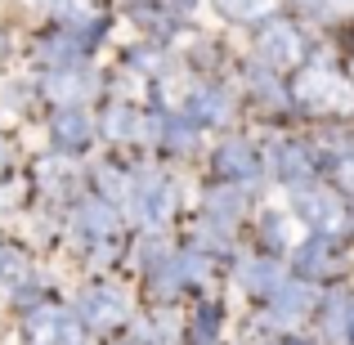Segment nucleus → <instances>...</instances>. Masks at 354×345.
<instances>
[{
	"instance_id": "nucleus-1",
	"label": "nucleus",
	"mask_w": 354,
	"mask_h": 345,
	"mask_svg": "<svg viewBox=\"0 0 354 345\" xmlns=\"http://www.w3.org/2000/svg\"><path fill=\"white\" fill-rule=\"evenodd\" d=\"M23 332L32 345H81V319L59 305H32L23 319Z\"/></svg>"
},
{
	"instance_id": "nucleus-2",
	"label": "nucleus",
	"mask_w": 354,
	"mask_h": 345,
	"mask_svg": "<svg viewBox=\"0 0 354 345\" xmlns=\"http://www.w3.org/2000/svg\"><path fill=\"white\" fill-rule=\"evenodd\" d=\"M296 99H301L305 108H314V113H323V108H346L350 104V86L328 68V63H314V68H305L301 77H296Z\"/></svg>"
},
{
	"instance_id": "nucleus-3",
	"label": "nucleus",
	"mask_w": 354,
	"mask_h": 345,
	"mask_svg": "<svg viewBox=\"0 0 354 345\" xmlns=\"http://www.w3.org/2000/svg\"><path fill=\"white\" fill-rule=\"evenodd\" d=\"M256 54H260V63L265 68H292V63H301V54H305V41H301V32H296L292 23H283V18H274V23H265L260 27V36H256Z\"/></svg>"
},
{
	"instance_id": "nucleus-4",
	"label": "nucleus",
	"mask_w": 354,
	"mask_h": 345,
	"mask_svg": "<svg viewBox=\"0 0 354 345\" xmlns=\"http://www.w3.org/2000/svg\"><path fill=\"white\" fill-rule=\"evenodd\" d=\"M77 319L90 332H113L117 323H126V301H121V292H113V287H90L77 301Z\"/></svg>"
},
{
	"instance_id": "nucleus-5",
	"label": "nucleus",
	"mask_w": 354,
	"mask_h": 345,
	"mask_svg": "<svg viewBox=\"0 0 354 345\" xmlns=\"http://www.w3.org/2000/svg\"><path fill=\"white\" fill-rule=\"evenodd\" d=\"M296 211H301V220L314 229V238H337V233L350 225V211L341 207V198H328V193H301V198H296Z\"/></svg>"
},
{
	"instance_id": "nucleus-6",
	"label": "nucleus",
	"mask_w": 354,
	"mask_h": 345,
	"mask_svg": "<svg viewBox=\"0 0 354 345\" xmlns=\"http://www.w3.org/2000/svg\"><path fill=\"white\" fill-rule=\"evenodd\" d=\"M50 135H54V144L63 148V153H81V148L90 144V117L81 113V108H63L59 117H54V126H50Z\"/></svg>"
},
{
	"instance_id": "nucleus-7",
	"label": "nucleus",
	"mask_w": 354,
	"mask_h": 345,
	"mask_svg": "<svg viewBox=\"0 0 354 345\" xmlns=\"http://www.w3.org/2000/svg\"><path fill=\"white\" fill-rule=\"evenodd\" d=\"M77 233H81L86 242H108V238L117 233L113 207H108V202H99V198L81 202V211H77Z\"/></svg>"
},
{
	"instance_id": "nucleus-8",
	"label": "nucleus",
	"mask_w": 354,
	"mask_h": 345,
	"mask_svg": "<svg viewBox=\"0 0 354 345\" xmlns=\"http://www.w3.org/2000/svg\"><path fill=\"white\" fill-rule=\"evenodd\" d=\"M135 198H139V216H144L148 225H162L175 211V193H171V184H162V180H144V189H139Z\"/></svg>"
},
{
	"instance_id": "nucleus-9",
	"label": "nucleus",
	"mask_w": 354,
	"mask_h": 345,
	"mask_svg": "<svg viewBox=\"0 0 354 345\" xmlns=\"http://www.w3.org/2000/svg\"><path fill=\"white\" fill-rule=\"evenodd\" d=\"M216 171L220 175H229V180H256V171H260V162H256V153H251L247 144H225L216 153Z\"/></svg>"
},
{
	"instance_id": "nucleus-10",
	"label": "nucleus",
	"mask_w": 354,
	"mask_h": 345,
	"mask_svg": "<svg viewBox=\"0 0 354 345\" xmlns=\"http://www.w3.org/2000/svg\"><path fill=\"white\" fill-rule=\"evenodd\" d=\"M328 260H332V238H314V242H305V247L296 251V269H301L305 278H310V274H323V269H328Z\"/></svg>"
},
{
	"instance_id": "nucleus-11",
	"label": "nucleus",
	"mask_w": 354,
	"mask_h": 345,
	"mask_svg": "<svg viewBox=\"0 0 354 345\" xmlns=\"http://www.w3.org/2000/svg\"><path fill=\"white\" fill-rule=\"evenodd\" d=\"M274 171L283 175V180H301L305 171H310V162H305V148H296V144H274Z\"/></svg>"
},
{
	"instance_id": "nucleus-12",
	"label": "nucleus",
	"mask_w": 354,
	"mask_h": 345,
	"mask_svg": "<svg viewBox=\"0 0 354 345\" xmlns=\"http://www.w3.org/2000/svg\"><path fill=\"white\" fill-rule=\"evenodd\" d=\"M310 305V292H305V283H283L274 292V319H296V314Z\"/></svg>"
},
{
	"instance_id": "nucleus-13",
	"label": "nucleus",
	"mask_w": 354,
	"mask_h": 345,
	"mask_svg": "<svg viewBox=\"0 0 354 345\" xmlns=\"http://www.w3.org/2000/svg\"><path fill=\"white\" fill-rule=\"evenodd\" d=\"M189 113H193V121H225L229 99L220 95V90H198V95L189 99Z\"/></svg>"
},
{
	"instance_id": "nucleus-14",
	"label": "nucleus",
	"mask_w": 354,
	"mask_h": 345,
	"mask_svg": "<svg viewBox=\"0 0 354 345\" xmlns=\"http://www.w3.org/2000/svg\"><path fill=\"white\" fill-rule=\"evenodd\" d=\"M216 9L234 23H251V18H269L274 14V0H216Z\"/></svg>"
},
{
	"instance_id": "nucleus-15",
	"label": "nucleus",
	"mask_w": 354,
	"mask_h": 345,
	"mask_svg": "<svg viewBox=\"0 0 354 345\" xmlns=\"http://www.w3.org/2000/svg\"><path fill=\"white\" fill-rule=\"evenodd\" d=\"M23 278H27V256L18 247H9V242H0V283L18 287Z\"/></svg>"
},
{
	"instance_id": "nucleus-16",
	"label": "nucleus",
	"mask_w": 354,
	"mask_h": 345,
	"mask_svg": "<svg viewBox=\"0 0 354 345\" xmlns=\"http://www.w3.org/2000/svg\"><path fill=\"white\" fill-rule=\"evenodd\" d=\"M242 283H247L251 292H278V287H283V274H278L274 265H265V260H256V265L242 269Z\"/></svg>"
},
{
	"instance_id": "nucleus-17",
	"label": "nucleus",
	"mask_w": 354,
	"mask_h": 345,
	"mask_svg": "<svg viewBox=\"0 0 354 345\" xmlns=\"http://www.w3.org/2000/svg\"><path fill=\"white\" fill-rule=\"evenodd\" d=\"M86 86H90V77H86V72H77V68L54 72V77H50V95H59V99H77V95H86Z\"/></svg>"
},
{
	"instance_id": "nucleus-18",
	"label": "nucleus",
	"mask_w": 354,
	"mask_h": 345,
	"mask_svg": "<svg viewBox=\"0 0 354 345\" xmlns=\"http://www.w3.org/2000/svg\"><path fill=\"white\" fill-rule=\"evenodd\" d=\"M104 130L113 139H130L139 130V117H135V108H126V104H117V108H108V117H104Z\"/></svg>"
},
{
	"instance_id": "nucleus-19",
	"label": "nucleus",
	"mask_w": 354,
	"mask_h": 345,
	"mask_svg": "<svg viewBox=\"0 0 354 345\" xmlns=\"http://www.w3.org/2000/svg\"><path fill=\"white\" fill-rule=\"evenodd\" d=\"M341 180H346V189L354 193V157H346V166H341Z\"/></svg>"
},
{
	"instance_id": "nucleus-20",
	"label": "nucleus",
	"mask_w": 354,
	"mask_h": 345,
	"mask_svg": "<svg viewBox=\"0 0 354 345\" xmlns=\"http://www.w3.org/2000/svg\"><path fill=\"white\" fill-rule=\"evenodd\" d=\"M5 50H9V36H5V32H0V59H5Z\"/></svg>"
},
{
	"instance_id": "nucleus-21",
	"label": "nucleus",
	"mask_w": 354,
	"mask_h": 345,
	"mask_svg": "<svg viewBox=\"0 0 354 345\" xmlns=\"http://www.w3.org/2000/svg\"><path fill=\"white\" fill-rule=\"evenodd\" d=\"M346 341H350V345H354V314H350V332H346Z\"/></svg>"
},
{
	"instance_id": "nucleus-22",
	"label": "nucleus",
	"mask_w": 354,
	"mask_h": 345,
	"mask_svg": "<svg viewBox=\"0 0 354 345\" xmlns=\"http://www.w3.org/2000/svg\"><path fill=\"white\" fill-rule=\"evenodd\" d=\"M0 166H5V148H0Z\"/></svg>"
},
{
	"instance_id": "nucleus-23",
	"label": "nucleus",
	"mask_w": 354,
	"mask_h": 345,
	"mask_svg": "<svg viewBox=\"0 0 354 345\" xmlns=\"http://www.w3.org/2000/svg\"><path fill=\"white\" fill-rule=\"evenodd\" d=\"M337 5H354V0H337Z\"/></svg>"
}]
</instances>
